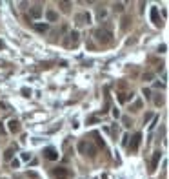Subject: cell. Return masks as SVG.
Returning <instances> with one entry per match:
<instances>
[{
	"instance_id": "f546056e",
	"label": "cell",
	"mask_w": 169,
	"mask_h": 179,
	"mask_svg": "<svg viewBox=\"0 0 169 179\" xmlns=\"http://www.w3.org/2000/svg\"><path fill=\"white\" fill-rule=\"evenodd\" d=\"M113 117H115V119H118V117H120V111H118V110H116V108H115V110H113Z\"/></svg>"
},
{
	"instance_id": "4fadbf2b",
	"label": "cell",
	"mask_w": 169,
	"mask_h": 179,
	"mask_svg": "<svg viewBox=\"0 0 169 179\" xmlns=\"http://www.w3.org/2000/svg\"><path fill=\"white\" fill-rule=\"evenodd\" d=\"M71 6H73L71 2H58V8H60L64 13H69V11H71Z\"/></svg>"
},
{
	"instance_id": "7402d4cb",
	"label": "cell",
	"mask_w": 169,
	"mask_h": 179,
	"mask_svg": "<svg viewBox=\"0 0 169 179\" xmlns=\"http://www.w3.org/2000/svg\"><path fill=\"white\" fill-rule=\"evenodd\" d=\"M122 123H124V126H126V128H129V126L133 124V121H131L129 117H122Z\"/></svg>"
},
{
	"instance_id": "8fae6325",
	"label": "cell",
	"mask_w": 169,
	"mask_h": 179,
	"mask_svg": "<svg viewBox=\"0 0 169 179\" xmlns=\"http://www.w3.org/2000/svg\"><path fill=\"white\" fill-rule=\"evenodd\" d=\"M133 99V93H129V92H120L118 93V101L120 102H127V101H131Z\"/></svg>"
},
{
	"instance_id": "484cf974",
	"label": "cell",
	"mask_w": 169,
	"mask_h": 179,
	"mask_svg": "<svg viewBox=\"0 0 169 179\" xmlns=\"http://www.w3.org/2000/svg\"><path fill=\"white\" fill-rule=\"evenodd\" d=\"M18 165H20L18 159H11V168H18Z\"/></svg>"
},
{
	"instance_id": "7c38bea8",
	"label": "cell",
	"mask_w": 169,
	"mask_h": 179,
	"mask_svg": "<svg viewBox=\"0 0 169 179\" xmlns=\"http://www.w3.org/2000/svg\"><path fill=\"white\" fill-rule=\"evenodd\" d=\"M9 132H13V133H16V132H20V123L16 121V119H11L9 123Z\"/></svg>"
},
{
	"instance_id": "1f68e13d",
	"label": "cell",
	"mask_w": 169,
	"mask_h": 179,
	"mask_svg": "<svg viewBox=\"0 0 169 179\" xmlns=\"http://www.w3.org/2000/svg\"><path fill=\"white\" fill-rule=\"evenodd\" d=\"M144 95H146V97H147V99H149V97H151V92H149V90H147V88H144Z\"/></svg>"
},
{
	"instance_id": "e0dca14e",
	"label": "cell",
	"mask_w": 169,
	"mask_h": 179,
	"mask_svg": "<svg viewBox=\"0 0 169 179\" xmlns=\"http://www.w3.org/2000/svg\"><path fill=\"white\" fill-rule=\"evenodd\" d=\"M78 152L82 155H86V152H87V141H80L78 143Z\"/></svg>"
},
{
	"instance_id": "d4e9b609",
	"label": "cell",
	"mask_w": 169,
	"mask_h": 179,
	"mask_svg": "<svg viewBox=\"0 0 169 179\" xmlns=\"http://www.w3.org/2000/svg\"><path fill=\"white\" fill-rule=\"evenodd\" d=\"M95 123H98V117H95V115H93V117H89V119H87V124H95Z\"/></svg>"
},
{
	"instance_id": "603a6c76",
	"label": "cell",
	"mask_w": 169,
	"mask_h": 179,
	"mask_svg": "<svg viewBox=\"0 0 169 179\" xmlns=\"http://www.w3.org/2000/svg\"><path fill=\"white\" fill-rule=\"evenodd\" d=\"M140 108H142V101H135V104H133V108H131V110H133V111H136V110H140Z\"/></svg>"
},
{
	"instance_id": "2e32d148",
	"label": "cell",
	"mask_w": 169,
	"mask_h": 179,
	"mask_svg": "<svg viewBox=\"0 0 169 179\" xmlns=\"http://www.w3.org/2000/svg\"><path fill=\"white\" fill-rule=\"evenodd\" d=\"M15 150H16V148H7V150H6V153H4V159H6V161H11V159H13Z\"/></svg>"
},
{
	"instance_id": "ffe728a7",
	"label": "cell",
	"mask_w": 169,
	"mask_h": 179,
	"mask_svg": "<svg viewBox=\"0 0 169 179\" xmlns=\"http://www.w3.org/2000/svg\"><path fill=\"white\" fill-rule=\"evenodd\" d=\"M113 9L118 11V13H122V11H124V4H122V2H116V4H113Z\"/></svg>"
},
{
	"instance_id": "f1b7e54d",
	"label": "cell",
	"mask_w": 169,
	"mask_h": 179,
	"mask_svg": "<svg viewBox=\"0 0 169 179\" xmlns=\"http://www.w3.org/2000/svg\"><path fill=\"white\" fill-rule=\"evenodd\" d=\"M155 88H165V82H158V80H156V82H155Z\"/></svg>"
},
{
	"instance_id": "30bf717a",
	"label": "cell",
	"mask_w": 169,
	"mask_h": 179,
	"mask_svg": "<svg viewBox=\"0 0 169 179\" xmlns=\"http://www.w3.org/2000/svg\"><path fill=\"white\" fill-rule=\"evenodd\" d=\"M120 22H122V24H120L122 31H127V28H129V24H131V17H129V15H124Z\"/></svg>"
},
{
	"instance_id": "7a4b0ae2",
	"label": "cell",
	"mask_w": 169,
	"mask_h": 179,
	"mask_svg": "<svg viewBox=\"0 0 169 179\" xmlns=\"http://www.w3.org/2000/svg\"><path fill=\"white\" fill-rule=\"evenodd\" d=\"M78 40H80V35H78V31H71L69 35H67V38H66V46L67 48H71V46H77L78 44Z\"/></svg>"
},
{
	"instance_id": "8992f818",
	"label": "cell",
	"mask_w": 169,
	"mask_h": 179,
	"mask_svg": "<svg viewBox=\"0 0 169 179\" xmlns=\"http://www.w3.org/2000/svg\"><path fill=\"white\" fill-rule=\"evenodd\" d=\"M44 157L49 161H57L58 159V152L55 148H44Z\"/></svg>"
},
{
	"instance_id": "5b68a950",
	"label": "cell",
	"mask_w": 169,
	"mask_h": 179,
	"mask_svg": "<svg viewBox=\"0 0 169 179\" xmlns=\"http://www.w3.org/2000/svg\"><path fill=\"white\" fill-rule=\"evenodd\" d=\"M160 157H162V152H160V150L153 152V157H151V168H149V172H155V170H156V166H158V163H160Z\"/></svg>"
},
{
	"instance_id": "3957f363",
	"label": "cell",
	"mask_w": 169,
	"mask_h": 179,
	"mask_svg": "<svg viewBox=\"0 0 169 179\" xmlns=\"http://www.w3.org/2000/svg\"><path fill=\"white\" fill-rule=\"evenodd\" d=\"M91 22V17H89V13H78L77 17H75V24L77 26H86V24H89Z\"/></svg>"
},
{
	"instance_id": "5bb4252c",
	"label": "cell",
	"mask_w": 169,
	"mask_h": 179,
	"mask_svg": "<svg viewBox=\"0 0 169 179\" xmlns=\"http://www.w3.org/2000/svg\"><path fill=\"white\" fill-rule=\"evenodd\" d=\"M35 29L38 33H45L47 29H49V24H40V22H38V24H35Z\"/></svg>"
},
{
	"instance_id": "4316f807",
	"label": "cell",
	"mask_w": 169,
	"mask_h": 179,
	"mask_svg": "<svg viewBox=\"0 0 169 179\" xmlns=\"http://www.w3.org/2000/svg\"><path fill=\"white\" fill-rule=\"evenodd\" d=\"M31 159V153H22V161H29Z\"/></svg>"
},
{
	"instance_id": "ba28073f",
	"label": "cell",
	"mask_w": 169,
	"mask_h": 179,
	"mask_svg": "<svg viewBox=\"0 0 169 179\" xmlns=\"http://www.w3.org/2000/svg\"><path fill=\"white\" fill-rule=\"evenodd\" d=\"M151 20H153V24H155L156 28L162 26V20H160V17H158V8H151Z\"/></svg>"
},
{
	"instance_id": "44dd1931",
	"label": "cell",
	"mask_w": 169,
	"mask_h": 179,
	"mask_svg": "<svg viewBox=\"0 0 169 179\" xmlns=\"http://www.w3.org/2000/svg\"><path fill=\"white\" fill-rule=\"evenodd\" d=\"M155 104H156V106H162V104H164V97H162L160 93L155 97Z\"/></svg>"
},
{
	"instance_id": "9a60e30c",
	"label": "cell",
	"mask_w": 169,
	"mask_h": 179,
	"mask_svg": "<svg viewBox=\"0 0 169 179\" xmlns=\"http://www.w3.org/2000/svg\"><path fill=\"white\" fill-rule=\"evenodd\" d=\"M53 175H55V177H66L67 172H66V168H55V170H53Z\"/></svg>"
},
{
	"instance_id": "836d02e7",
	"label": "cell",
	"mask_w": 169,
	"mask_h": 179,
	"mask_svg": "<svg viewBox=\"0 0 169 179\" xmlns=\"http://www.w3.org/2000/svg\"><path fill=\"white\" fill-rule=\"evenodd\" d=\"M58 179H66V177H58Z\"/></svg>"
},
{
	"instance_id": "4dcf8cb0",
	"label": "cell",
	"mask_w": 169,
	"mask_h": 179,
	"mask_svg": "<svg viewBox=\"0 0 169 179\" xmlns=\"http://www.w3.org/2000/svg\"><path fill=\"white\" fill-rule=\"evenodd\" d=\"M22 93H24V95H26V97H29V95H31V92H29V90H28V88H24V90H22Z\"/></svg>"
},
{
	"instance_id": "d6986e66",
	"label": "cell",
	"mask_w": 169,
	"mask_h": 179,
	"mask_svg": "<svg viewBox=\"0 0 169 179\" xmlns=\"http://www.w3.org/2000/svg\"><path fill=\"white\" fill-rule=\"evenodd\" d=\"M96 17H98V20H102V18H106V9L104 8H96Z\"/></svg>"
},
{
	"instance_id": "52a82bcc",
	"label": "cell",
	"mask_w": 169,
	"mask_h": 179,
	"mask_svg": "<svg viewBox=\"0 0 169 179\" xmlns=\"http://www.w3.org/2000/svg\"><path fill=\"white\" fill-rule=\"evenodd\" d=\"M29 15H31V18H40L42 17V6L35 4L33 8H29Z\"/></svg>"
},
{
	"instance_id": "277c9868",
	"label": "cell",
	"mask_w": 169,
	"mask_h": 179,
	"mask_svg": "<svg viewBox=\"0 0 169 179\" xmlns=\"http://www.w3.org/2000/svg\"><path fill=\"white\" fill-rule=\"evenodd\" d=\"M140 141H142V135H140V133H135V135L131 137V143L127 144V148H129L131 152H136L138 146H140Z\"/></svg>"
},
{
	"instance_id": "d6a6232c",
	"label": "cell",
	"mask_w": 169,
	"mask_h": 179,
	"mask_svg": "<svg viewBox=\"0 0 169 179\" xmlns=\"http://www.w3.org/2000/svg\"><path fill=\"white\" fill-rule=\"evenodd\" d=\"M28 175H29V177H31V179H36V177H38V175H36V174H35V172H28Z\"/></svg>"
},
{
	"instance_id": "e575fe53",
	"label": "cell",
	"mask_w": 169,
	"mask_h": 179,
	"mask_svg": "<svg viewBox=\"0 0 169 179\" xmlns=\"http://www.w3.org/2000/svg\"><path fill=\"white\" fill-rule=\"evenodd\" d=\"M2 179H6V177H2Z\"/></svg>"
},
{
	"instance_id": "cb8c5ba5",
	"label": "cell",
	"mask_w": 169,
	"mask_h": 179,
	"mask_svg": "<svg viewBox=\"0 0 169 179\" xmlns=\"http://www.w3.org/2000/svg\"><path fill=\"white\" fill-rule=\"evenodd\" d=\"M95 137H96V143H98V146H102V148L106 146V143H104V141L100 139V135H98V133H95Z\"/></svg>"
},
{
	"instance_id": "ac0fdd59",
	"label": "cell",
	"mask_w": 169,
	"mask_h": 179,
	"mask_svg": "<svg viewBox=\"0 0 169 179\" xmlns=\"http://www.w3.org/2000/svg\"><path fill=\"white\" fill-rule=\"evenodd\" d=\"M153 79H155V73H153V71H146V73L142 75V80H146V82H149V80H153Z\"/></svg>"
},
{
	"instance_id": "83f0119b",
	"label": "cell",
	"mask_w": 169,
	"mask_h": 179,
	"mask_svg": "<svg viewBox=\"0 0 169 179\" xmlns=\"http://www.w3.org/2000/svg\"><path fill=\"white\" fill-rule=\"evenodd\" d=\"M165 50H167V46H165V44H162V46H158V53H165Z\"/></svg>"
},
{
	"instance_id": "6da1fadb",
	"label": "cell",
	"mask_w": 169,
	"mask_h": 179,
	"mask_svg": "<svg viewBox=\"0 0 169 179\" xmlns=\"http://www.w3.org/2000/svg\"><path fill=\"white\" fill-rule=\"evenodd\" d=\"M93 37H95V40L98 42V44H109V42L113 40V33L107 31V29H104V28L95 29V31H93Z\"/></svg>"
},
{
	"instance_id": "9c48e42d",
	"label": "cell",
	"mask_w": 169,
	"mask_h": 179,
	"mask_svg": "<svg viewBox=\"0 0 169 179\" xmlns=\"http://www.w3.org/2000/svg\"><path fill=\"white\" fill-rule=\"evenodd\" d=\"M45 18H47V22H57L58 20V13L53 11V9H47L45 11Z\"/></svg>"
}]
</instances>
